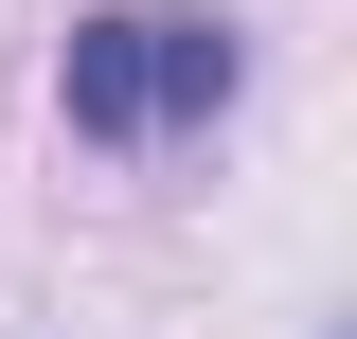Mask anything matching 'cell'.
I'll list each match as a JSON object with an SVG mask.
<instances>
[{
	"label": "cell",
	"instance_id": "obj_1",
	"mask_svg": "<svg viewBox=\"0 0 357 339\" xmlns=\"http://www.w3.org/2000/svg\"><path fill=\"white\" fill-rule=\"evenodd\" d=\"M232 107V18H178V0H107L72 18V126L89 143H178Z\"/></svg>",
	"mask_w": 357,
	"mask_h": 339
}]
</instances>
